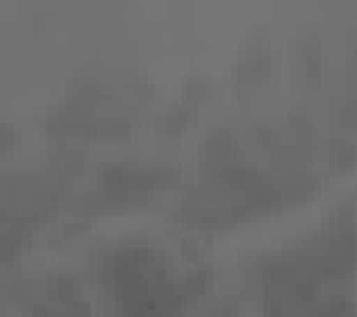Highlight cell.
Here are the masks:
<instances>
[{
	"label": "cell",
	"mask_w": 357,
	"mask_h": 317,
	"mask_svg": "<svg viewBox=\"0 0 357 317\" xmlns=\"http://www.w3.org/2000/svg\"><path fill=\"white\" fill-rule=\"evenodd\" d=\"M141 119L130 112L109 109L101 101L69 94L44 112V134L51 141H123L134 134Z\"/></svg>",
	"instance_id": "5b68a950"
},
{
	"label": "cell",
	"mask_w": 357,
	"mask_h": 317,
	"mask_svg": "<svg viewBox=\"0 0 357 317\" xmlns=\"http://www.w3.org/2000/svg\"><path fill=\"white\" fill-rule=\"evenodd\" d=\"M206 94H209V87H206L202 79H192V83H188V87H184V94H181V98L170 105V109L162 112V119H159V134H162V137L184 134L188 126H192V123L199 119Z\"/></svg>",
	"instance_id": "8992f818"
},
{
	"label": "cell",
	"mask_w": 357,
	"mask_h": 317,
	"mask_svg": "<svg viewBox=\"0 0 357 317\" xmlns=\"http://www.w3.org/2000/svg\"><path fill=\"white\" fill-rule=\"evenodd\" d=\"M94 278L119 317H184L209 292V270H174L152 242H116L94 256Z\"/></svg>",
	"instance_id": "6da1fadb"
},
{
	"label": "cell",
	"mask_w": 357,
	"mask_h": 317,
	"mask_svg": "<svg viewBox=\"0 0 357 317\" xmlns=\"http://www.w3.org/2000/svg\"><path fill=\"white\" fill-rule=\"evenodd\" d=\"M357 270V224L335 220L321 235L271 252L257 263V285L271 292H325L332 281Z\"/></svg>",
	"instance_id": "3957f363"
},
{
	"label": "cell",
	"mask_w": 357,
	"mask_h": 317,
	"mask_svg": "<svg viewBox=\"0 0 357 317\" xmlns=\"http://www.w3.org/2000/svg\"><path fill=\"white\" fill-rule=\"evenodd\" d=\"M177 170L166 162H127V166H105L98 180L83 192L76 202L79 220H98L109 213H127V209L149 206L159 192L174 184Z\"/></svg>",
	"instance_id": "277c9868"
},
{
	"label": "cell",
	"mask_w": 357,
	"mask_h": 317,
	"mask_svg": "<svg viewBox=\"0 0 357 317\" xmlns=\"http://www.w3.org/2000/svg\"><path fill=\"white\" fill-rule=\"evenodd\" d=\"M292 61H296L300 76L310 83V87H318L325 79V69H328V58H325V47L314 44V40H300L296 47H292Z\"/></svg>",
	"instance_id": "ba28073f"
},
{
	"label": "cell",
	"mask_w": 357,
	"mask_h": 317,
	"mask_svg": "<svg viewBox=\"0 0 357 317\" xmlns=\"http://www.w3.org/2000/svg\"><path fill=\"white\" fill-rule=\"evenodd\" d=\"M267 72H271V51L264 44H249L238 54L235 72H231V76H235L238 87H253V83H264L267 79Z\"/></svg>",
	"instance_id": "52a82bcc"
},
{
	"label": "cell",
	"mask_w": 357,
	"mask_h": 317,
	"mask_svg": "<svg viewBox=\"0 0 357 317\" xmlns=\"http://www.w3.org/2000/svg\"><path fill=\"white\" fill-rule=\"evenodd\" d=\"M321 180H253V184H217L206 180L184 192L170 209V220L192 231H231L264 217L303 206Z\"/></svg>",
	"instance_id": "7a4b0ae2"
}]
</instances>
